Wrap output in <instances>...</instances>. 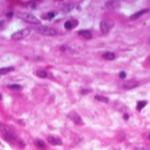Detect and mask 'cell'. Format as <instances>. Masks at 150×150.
<instances>
[{
    "label": "cell",
    "instance_id": "1",
    "mask_svg": "<svg viewBox=\"0 0 150 150\" xmlns=\"http://www.w3.org/2000/svg\"><path fill=\"white\" fill-rule=\"evenodd\" d=\"M0 135L2 136L3 140H6V141H15V140H17V136L13 132L12 130L9 129L8 126L6 125H3V124H0Z\"/></svg>",
    "mask_w": 150,
    "mask_h": 150
},
{
    "label": "cell",
    "instance_id": "2",
    "mask_svg": "<svg viewBox=\"0 0 150 150\" xmlns=\"http://www.w3.org/2000/svg\"><path fill=\"white\" fill-rule=\"evenodd\" d=\"M17 15L22 21L26 22V23L34 24V25H40V24H41V21H40L39 18H36L35 16L32 14H29V13H18Z\"/></svg>",
    "mask_w": 150,
    "mask_h": 150
},
{
    "label": "cell",
    "instance_id": "3",
    "mask_svg": "<svg viewBox=\"0 0 150 150\" xmlns=\"http://www.w3.org/2000/svg\"><path fill=\"white\" fill-rule=\"evenodd\" d=\"M36 31L39 33H41L43 35H49V36H52V35H57L58 34V31L53 27H50V26H40V27H36Z\"/></svg>",
    "mask_w": 150,
    "mask_h": 150
},
{
    "label": "cell",
    "instance_id": "4",
    "mask_svg": "<svg viewBox=\"0 0 150 150\" xmlns=\"http://www.w3.org/2000/svg\"><path fill=\"white\" fill-rule=\"evenodd\" d=\"M31 33V30L30 29H24V30H21V31H17L12 34V39L13 40H21V39H24L26 36L30 35Z\"/></svg>",
    "mask_w": 150,
    "mask_h": 150
},
{
    "label": "cell",
    "instance_id": "5",
    "mask_svg": "<svg viewBox=\"0 0 150 150\" xmlns=\"http://www.w3.org/2000/svg\"><path fill=\"white\" fill-rule=\"evenodd\" d=\"M113 26H114V23L112 21H102L100 23V31L106 34V33H108L112 30Z\"/></svg>",
    "mask_w": 150,
    "mask_h": 150
},
{
    "label": "cell",
    "instance_id": "6",
    "mask_svg": "<svg viewBox=\"0 0 150 150\" xmlns=\"http://www.w3.org/2000/svg\"><path fill=\"white\" fill-rule=\"evenodd\" d=\"M68 117L71 118V121H73L74 123L76 124V125H83V121L82 118H81V116H80L77 113L75 112H71L69 114H68Z\"/></svg>",
    "mask_w": 150,
    "mask_h": 150
},
{
    "label": "cell",
    "instance_id": "7",
    "mask_svg": "<svg viewBox=\"0 0 150 150\" xmlns=\"http://www.w3.org/2000/svg\"><path fill=\"white\" fill-rule=\"evenodd\" d=\"M105 6L108 9H110V10H117L121 7V3L118 2V1H115V0H110V1H107L105 3Z\"/></svg>",
    "mask_w": 150,
    "mask_h": 150
},
{
    "label": "cell",
    "instance_id": "8",
    "mask_svg": "<svg viewBox=\"0 0 150 150\" xmlns=\"http://www.w3.org/2000/svg\"><path fill=\"white\" fill-rule=\"evenodd\" d=\"M138 85H139V82H138V81H135V80H130V81H127V82L124 83V84H123V88L126 89V90H131V89L136 88Z\"/></svg>",
    "mask_w": 150,
    "mask_h": 150
},
{
    "label": "cell",
    "instance_id": "9",
    "mask_svg": "<svg viewBox=\"0 0 150 150\" xmlns=\"http://www.w3.org/2000/svg\"><path fill=\"white\" fill-rule=\"evenodd\" d=\"M48 142L50 144H52V146H60L63 143L62 140L56 138V136H48Z\"/></svg>",
    "mask_w": 150,
    "mask_h": 150
},
{
    "label": "cell",
    "instance_id": "10",
    "mask_svg": "<svg viewBox=\"0 0 150 150\" xmlns=\"http://www.w3.org/2000/svg\"><path fill=\"white\" fill-rule=\"evenodd\" d=\"M77 25V22L75 19H71V21H66L64 24V27L66 30H72Z\"/></svg>",
    "mask_w": 150,
    "mask_h": 150
},
{
    "label": "cell",
    "instance_id": "11",
    "mask_svg": "<svg viewBox=\"0 0 150 150\" xmlns=\"http://www.w3.org/2000/svg\"><path fill=\"white\" fill-rule=\"evenodd\" d=\"M102 57L105 59H107V60H114V59L116 58V55H115V52H113V51H107V52L102 53Z\"/></svg>",
    "mask_w": 150,
    "mask_h": 150
},
{
    "label": "cell",
    "instance_id": "12",
    "mask_svg": "<svg viewBox=\"0 0 150 150\" xmlns=\"http://www.w3.org/2000/svg\"><path fill=\"white\" fill-rule=\"evenodd\" d=\"M147 13H149V9H148V8L142 9V10H140V12L133 14L132 16H131V19H136V18H139L140 16H142V15H144V14H147Z\"/></svg>",
    "mask_w": 150,
    "mask_h": 150
},
{
    "label": "cell",
    "instance_id": "13",
    "mask_svg": "<svg viewBox=\"0 0 150 150\" xmlns=\"http://www.w3.org/2000/svg\"><path fill=\"white\" fill-rule=\"evenodd\" d=\"M79 35L83 36V38H85V39H91L92 33L90 31H88V30H81V31H79Z\"/></svg>",
    "mask_w": 150,
    "mask_h": 150
},
{
    "label": "cell",
    "instance_id": "14",
    "mask_svg": "<svg viewBox=\"0 0 150 150\" xmlns=\"http://www.w3.org/2000/svg\"><path fill=\"white\" fill-rule=\"evenodd\" d=\"M34 144H35L36 147L39 148V149H41V150H44L46 149V143H44L42 140H40V139H36L35 141H34Z\"/></svg>",
    "mask_w": 150,
    "mask_h": 150
},
{
    "label": "cell",
    "instance_id": "15",
    "mask_svg": "<svg viewBox=\"0 0 150 150\" xmlns=\"http://www.w3.org/2000/svg\"><path fill=\"white\" fill-rule=\"evenodd\" d=\"M147 106V101L146 100H141V101H138V103H136V110H142V109L144 108V107Z\"/></svg>",
    "mask_w": 150,
    "mask_h": 150
},
{
    "label": "cell",
    "instance_id": "16",
    "mask_svg": "<svg viewBox=\"0 0 150 150\" xmlns=\"http://www.w3.org/2000/svg\"><path fill=\"white\" fill-rule=\"evenodd\" d=\"M15 68L14 67H3L0 68V75H5V74L9 73V72H13Z\"/></svg>",
    "mask_w": 150,
    "mask_h": 150
},
{
    "label": "cell",
    "instance_id": "17",
    "mask_svg": "<svg viewBox=\"0 0 150 150\" xmlns=\"http://www.w3.org/2000/svg\"><path fill=\"white\" fill-rule=\"evenodd\" d=\"M94 99L98 100V101H102V102H108V101H109L108 98L103 97V96H98V94L96 96V97H94Z\"/></svg>",
    "mask_w": 150,
    "mask_h": 150
},
{
    "label": "cell",
    "instance_id": "18",
    "mask_svg": "<svg viewBox=\"0 0 150 150\" xmlns=\"http://www.w3.org/2000/svg\"><path fill=\"white\" fill-rule=\"evenodd\" d=\"M36 75H38L39 77H47L48 73L46 71H41V69H39V71H36Z\"/></svg>",
    "mask_w": 150,
    "mask_h": 150
},
{
    "label": "cell",
    "instance_id": "19",
    "mask_svg": "<svg viewBox=\"0 0 150 150\" xmlns=\"http://www.w3.org/2000/svg\"><path fill=\"white\" fill-rule=\"evenodd\" d=\"M56 15V13H53V12H50V13H48V14H44V15H42V17L43 18H46V19H50V18H52L53 16Z\"/></svg>",
    "mask_w": 150,
    "mask_h": 150
},
{
    "label": "cell",
    "instance_id": "20",
    "mask_svg": "<svg viewBox=\"0 0 150 150\" xmlns=\"http://www.w3.org/2000/svg\"><path fill=\"white\" fill-rule=\"evenodd\" d=\"M8 88L12 90H22V86L19 84H10V85H8Z\"/></svg>",
    "mask_w": 150,
    "mask_h": 150
},
{
    "label": "cell",
    "instance_id": "21",
    "mask_svg": "<svg viewBox=\"0 0 150 150\" xmlns=\"http://www.w3.org/2000/svg\"><path fill=\"white\" fill-rule=\"evenodd\" d=\"M136 150H150V147H136Z\"/></svg>",
    "mask_w": 150,
    "mask_h": 150
},
{
    "label": "cell",
    "instance_id": "22",
    "mask_svg": "<svg viewBox=\"0 0 150 150\" xmlns=\"http://www.w3.org/2000/svg\"><path fill=\"white\" fill-rule=\"evenodd\" d=\"M125 76H126V73H125V72H121V73H119V77H121V79H124Z\"/></svg>",
    "mask_w": 150,
    "mask_h": 150
},
{
    "label": "cell",
    "instance_id": "23",
    "mask_svg": "<svg viewBox=\"0 0 150 150\" xmlns=\"http://www.w3.org/2000/svg\"><path fill=\"white\" fill-rule=\"evenodd\" d=\"M124 119H125V121H127V119H129V114H125V115H124Z\"/></svg>",
    "mask_w": 150,
    "mask_h": 150
},
{
    "label": "cell",
    "instance_id": "24",
    "mask_svg": "<svg viewBox=\"0 0 150 150\" xmlns=\"http://www.w3.org/2000/svg\"><path fill=\"white\" fill-rule=\"evenodd\" d=\"M88 92H91L90 90H82V93H88Z\"/></svg>",
    "mask_w": 150,
    "mask_h": 150
},
{
    "label": "cell",
    "instance_id": "25",
    "mask_svg": "<svg viewBox=\"0 0 150 150\" xmlns=\"http://www.w3.org/2000/svg\"><path fill=\"white\" fill-rule=\"evenodd\" d=\"M6 16H8V17H10V16H13V13H7Z\"/></svg>",
    "mask_w": 150,
    "mask_h": 150
},
{
    "label": "cell",
    "instance_id": "26",
    "mask_svg": "<svg viewBox=\"0 0 150 150\" xmlns=\"http://www.w3.org/2000/svg\"><path fill=\"white\" fill-rule=\"evenodd\" d=\"M147 138H148V139H149V140H150V133H148V136H147Z\"/></svg>",
    "mask_w": 150,
    "mask_h": 150
},
{
    "label": "cell",
    "instance_id": "27",
    "mask_svg": "<svg viewBox=\"0 0 150 150\" xmlns=\"http://www.w3.org/2000/svg\"><path fill=\"white\" fill-rule=\"evenodd\" d=\"M0 100H2V96L1 94H0Z\"/></svg>",
    "mask_w": 150,
    "mask_h": 150
}]
</instances>
